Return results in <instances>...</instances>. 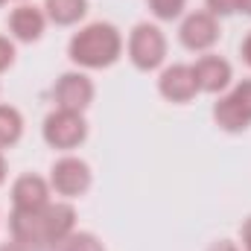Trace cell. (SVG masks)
Returning <instances> with one entry per match:
<instances>
[{
  "label": "cell",
  "mask_w": 251,
  "mask_h": 251,
  "mask_svg": "<svg viewBox=\"0 0 251 251\" xmlns=\"http://www.w3.org/2000/svg\"><path fill=\"white\" fill-rule=\"evenodd\" d=\"M88 12V0H47V15H50V21H56V24H76L82 15Z\"/></svg>",
  "instance_id": "4fadbf2b"
},
{
  "label": "cell",
  "mask_w": 251,
  "mask_h": 251,
  "mask_svg": "<svg viewBox=\"0 0 251 251\" xmlns=\"http://www.w3.org/2000/svg\"><path fill=\"white\" fill-rule=\"evenodd\" d=\"M243 59L251 64V35L246 38V41H243Z\"/></svg>",
  "instance_id": "44dd1931"
},
{
  "label": "cell",
  "mask_w": 251,
  "mask_h": 251,
  "mask_svg": "<svg viewBox=\"0 0 251 251\" xmlns=\"http://www.w3.org/2000/svg\"><path fill=\"white\" fill-rule=\"evenodd\" d=\"M3 178H6V161H3V155H0V184H3Z\"/></svg>",
  "instance_id": "603a6c76"
},
{
  "label": "cell",
  "mask_w": 251,
  "mask_h": 251,
  "mask_svg": "<svg viewBox=\"0 0 251 251\" xmlns=\"http://www.w3.org/2000/svg\"><path fill=\"white\" fill-rule=\"evenodd\" d=\"M15 62V47L9 44V38H0V70H6Z\"/></svg>",
  "instance_id": "ac0fdd59"
},
{
  "label": "cell",
  "mask_w": 251,
  "mask_h": 251,
  "mask_svg": "<svg viewBox=\"0 0 251 251\" xmlns=\"http://www.w3.org/2000/svg\"><path fill=\"white\" fill-rule=\"evenodd\" d=\"M44 216H47V246L64 243L70 237V231H73L76 210L70 204H47L44 207Z\"/></svg>",
  "instance_id": "7c38bea8"
},
{
  "label": "cell",
  "mask_w": 251,
  "mask_h": 251,
  "mask_svg": "<svg viewBox=\"0 0 251 251\" xmlns=\"http://www.w3.org/2000/svg\"><path fill=\"white\" fill-rule=\"evenodd\" d=\"M193 73H196V82H199V91H207V94H216L222 91L228 82H231V64L219 56H204L193 64Z\"/></svg>",
  "instance_id": "30bf717a"
},
{
  "label": "cell",
  "mask_w": 251,
  "mask_h": 251,
  "mask_svg": "<svg viewBox=\"0 0 251 251\" xmlns=\"http://www.w3.org/2000/svg\"><path fill=\"white\" fill-rule=\"evenodd\" d=\"M12 201L18 210H41L50 204V190L47 181L38 176H21L12 187Z\"/></svg>",
  "instance_id": "9c48e42d"
},
{
  "label": "cell",
  "mask_w": 251,
  "mask_h": 251,
  "mask_svg": "<svg viewBox=\"0 0 251 251\" xmlns=\"http://www.w3.org/2000/svg\"><path fill=\"white\" fill-rule=\"evenodd\" d=\"M64 251H102V243L94 234H70L64 240Z\"/></svg>",
  "instance_id": "2e32d148"
},
{
  "label": "cell",
  "mask_w": 251,
  "mask_h": 251,
  "mask_svg": "<svg viewBox=\"0 0 251 251\" xmlns=\"http://www.w3.org/2000/svg\"><path fill=\"white\" fill-rule=\"evenodd\" d=\"M207 251H237V246H234V243H225V240H222V243H216V246H210Z\"/></svg>",
  "instance_id": "ffe728a7"
},
{
  "label": "cell",
  "mask_w": 251,
  "mask_h": 251,
  "mask_svg": "<svg viewBox=\"0 0 251 251\" xmlns=\"http://www.w3.org/2000/svg\"><path fill=\"white\" fill-rule=\"evenodd\" d=\"M184 3H187V0H149V9H152L161 21H173V18L181 15Z\"/></svg>",
  "instance_id": "9a60e30c"
},
{
  "label": "cell",
  "mask_w": 251,
  "mask_h": 251,
  "mask_svg": "<svg viewBox=\"0 0 251 251\" xmlns=\"http://www.w3.org/2000/svg\"><path fill=\"white\" fill-rule=\"evenodd\" d=\"M3 3H6V0H0V6H3Z\"/></svg>",
  "instance_id": "d4e9b609"
},
{
  "label": "cell",
  "mask_w": 251,
  "mask_h": 251,
  "mask_svg": "<svg viewBox=\"0 0 251 251\" xmlns=\"http://www.w3.org/2000/svg\"><path fill=\"white\" fill-rule=\"evenodd\" d=\"M21 131H24V120H21V114H18L15 108H9V105H0V146H12V143H18Z\"/></svg>",
  "instance_id": "5bb4252c"
},
{
  "label": "cell",
  "mask_w": 251,
  "mask_h": 251,
  "mask_svg": "<svg viewBox=\"0 0 251 251\" xmlns=\"http://www.w3.org/2000/svg\"><path fill=\"white\" fill-rule=\"evenodd\" d=\"M128 56L134 67L140 70H155L167 56V38L158 26L152 24H137L131 38H128Z\"/></svg>",
  "instance_id": "7a4b0ae2"
},
{
  "label": "cell",
  "mask_w": 251,
  "mask_h": 251,
  "mask_svg": "<svg viewBox=\"0 0 251 251\" xmlns=\"http://www.w3.org/2000/svg\"><path fill=\"white\" fill-rule=\"evenodd\" d=\"M210 15H234L240 12V0H207Z\"/></svg>",
  "instance_id": "e0dca14e"
},
{
  "label": "cell",
  "mask_w": 251,
  "mask_h": 251,
  "mask_svg": "<svg viewBox=\"0 0 251 251\" xmlns=\"http://www.w3.org/2000/svg\"><path fill=\"white\" fill-rule=\"evenodd\" d=\"M0 251H21V243L18 246H6V249H0Z\"/></svg>",
  "instance_id": "cb8c5ba5"
},
{
  "label": "cell",
  "mask_w": 251,
  "mask_h": 251,
  "mask_svg": "<svg viewBox=\"0 0 251 251\" xmlns=\"http://www.w3.org/2000/svg\"><path fill=\"white\" fill-rule=\"evenodd\" d=\"M123 41L111 24H91L70 38V59L82 67H108L120 59Z\"/></svg>",
  "instance_id": "6da1fadb"
},
{
  "label": "cell",
  "mask_w": 251,
  "mask_h": 251,
  "mask_svg": "<svg viewBox=\"0 0 251 251\" xmlns=\"http://www.w3.org/2000/svg\"><path fill=\"white\" fill-rule=\"evenodd\" d=\"M243 243L251 251V219H246V225H243Z\"/></svg>",
  "instance_id": "d6986e66"
},
{
  "label": "cell",
  "mask_w": 251,
  "mask_h": 251,
  "mask_svg": "<svg viewBox=\"0 0 251 251\" xmlns=\"http://www.w3.org/2000/svg\"><path fill=\"white\" fill-rule=\"evenodd\" d=\"M240 12H246V15H251V0H240Z\"/></svg>",
  "instance_id": "7402d4cb"
},
{
  "label": "cell",
  "mask_w": 251,
  "mask_h": 251,
  "mask_svg": "<svg viewBox=\"0 0 251 251\" xmlns=\"http://www.w3.org/2000/svg\"><path fill=\"white\" fill-rule=\"evenodd\" d=\"M213 117L225 131H243L251 123V79L240 82L228 97L216 102Z\"/></svg>",
  "instance_id": "3957f363"
},
{
  "label": "cell",
  "mask_w": 251,
  "mask_h": 251,
  "mask_svg": "<svg viewBox=\"0 0 251 251\" xmlns=\"http://www.w3.org/2000/svg\"><path fill=\"white\" fill-rule=\"evenodd\" d=\"M53 97H56L59 108H64V111H82L94 100V85L82 73H64L53 88Z\"/></svg>",
  "instance_id": "5b68a950"
},
{
  "label": "cell",
  "mask_w": 251,
  "mask_h": 251,
  "mask_svg": "<svg viewBox=\"0 0 251 251\" xmlns=\"http://www.w3.org/2000/svg\"><path fill=\"white\" fill-rule=\"evenodd\" d=\"M85 134H88V126H85L79 111L59 108L44 120V140L53 149H73L85 140Z\"/></svg>",
  "instance_id": "277c9868"
},
{
  "label": "cell",
  "mask_w": 251,
  "mask_h": 251,
  "mask_svg": "<svg viewBox=\"0 0 251 251\" xmlns=\"http://www.w3.org/2000/svg\"><path fill=\"white\" fill-rule=\"evenodd\" d=\"M219 38V24L210 12H193L181 24V44L187 50H207Z\"/></svg>",
  "instance_id": "52a82bcc"
},
{
  "label": "cell",
  "mask_w": 251,
  "mask_h": 251,
  "mask_svg": "<svg viewBox=\"0 0 251 251\" xmlns=\"http://www.w3.org/2000/svg\"><path fill=\"white\" fill-rule=\"evenodd\" d=\"M9 29H12V35L18 41H35V38H41V32H44V15H41V9L26 6V3L18 6L9 15Z\"/></svg>",
  "instance_id": "8fae6325"
},
{
  "label": "cell",
  "mask_w": 251,
  "mask_h": 251,
  "mask_svg": "<svg viewBox=\"0 0 251 251\" xmlns=\"http://www.w3.org/2000/svg\"><path fill=\"white\" fill-rule=\"evenodd\" d=\"M161 94L170 100V102H190L199 91V82H196V73L187 64H173L161 73Z\"/></svg>",
  "instance_id": "ba28073f"
},
{
  "label": "cell",
  "mask_w": 251,
  "mask_h": 251,
  "mask_svg": "<svg viewBox=\"0 0 251 251\" xmlns=\"http://www.w3.org/2000/svg\"><path fill=\"white\" fill-rule=\"evenodd\" d=\"M50 181L59 196H82L91 187V170L79 158H62V161H56Z\"/></svg>",
  "instance_id": "8992f818"
}]
</instances>
